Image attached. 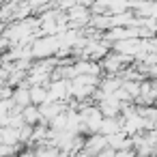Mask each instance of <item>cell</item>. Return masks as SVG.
<instances>
[{"label": "cell", "instance_id": "6da1fadb", "mask_svg": "<svg viewBox=\"0 0 157 157\" xmlns=\"http://www.w3.org/2000/svg\"><path fill=\"white\" fill-rule=\"evenodd\" d=\"M60 48H63L60 35H45V37L33 41V54H35V58H50V56H56Z\"/></svg>", "mask_w": 157, "mask_h": 157}, {"label": "cell", "instance_id": "7a4b0ae2", "mask_svg": "<svg viewBox=\"0 0 157 157\" xmlns=\"http://www.w3.org/2000/svg\"><path fill=\"white\" fill-rule=\"evenodd\" d=\"M105 148H108V136H103V133H90V136H86V144H84L86 153H90L95 157V155H99Z\"/></svg>", "mask_w": 157, "mask_h": 157}, {"label": "cell", "instance_id": "3957f363", "mask_svg": "<svg viewBox=\"0 0 157 157\" xmlns=\"http://www.w3.org/2000/svg\"><path fill=\"white\" fill-rule=\"evenodd\" d=\"M22 116H24V121H26V125H39V123H43V116H41V110H39V105H35V103H30V105H26L24 110H22Z\"/></svg>", "mask_w": 157, "mask_h": 157}, {"label": "cell", "instance_id": "277c9868", "mask_svg": "<svg viewBox=\"0 0 157 157\" xmlns=\"http://www.w3.org/2000/svg\"><path fill=\"white\" fill-rule=\"evenodd\" d=\"M48 86H30V99L35 105H43L48 103Z\"/></svg>", "mask_w": 157, "mask_h": 157}, {"label": "cell", "instance_id": "5b68a950", "mask_svg": "<svg viewBox=\"0 0 157 157\" xmlns=\"http://www.w3.org/2000/svg\"><path fill=\"white\" fill-rule=\"evenodd\" d=\"M78 5H84V2H82V0H58V7L65 9V11H69V9L78 7Z\"/></svg>", "mask_w": 157, "mask_h": 157}, {"label": "cell", "instance_id": "8992f818", "mask_svg": "<svg viewBox=\"0 0 157 157\" xmlns=\"http://www.w3.org/2000/svg\"><path fill=\"white\" fill-rule=\"evenodd\" d=\"M116 157H138V153H136V148H121V151H116Z\"/></svg>", "mask_w": 157, "mask_h": 157}]
</instances>
